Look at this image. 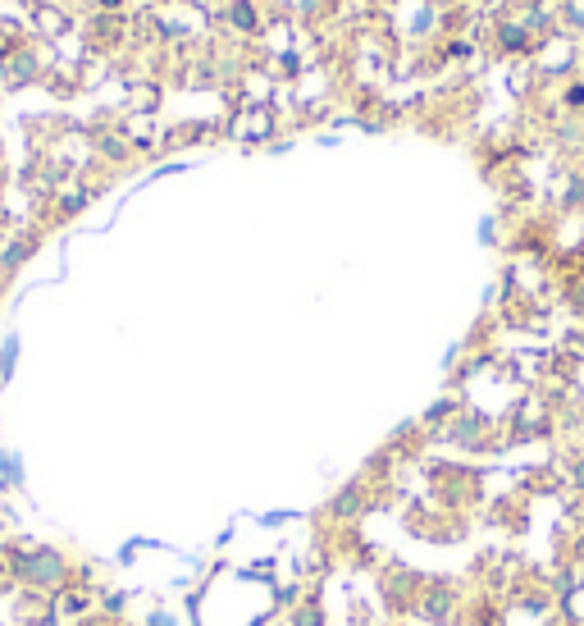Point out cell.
Wrapping results in <instances>:
<instances>
[{
    "instance_id": "cell-1",
    "label": "cell",
    "mask_w": 584,
    "mask_h": 626,
    "mask_svg": "<svg viewBox=\"0 0 584 626\" xmlns=\"http://www.w3.org/2000/svg\"><path fill=\"white\" fill-rule=\"evenodd\" d=\"M411 613L420 622H430V626H457L461 622V595L452 591L448 581H424L420 591H416Z\"/></svg>"
},
{
    "instance_id": "cell-12",
    "label": "cell",
    "mask_w": 584,
    "mask_h": 626,
    "mask_svg": "<svg viewBox=\"0 0 584 626\" xmlns=\"http://www.w3.org/2000/svg\"><path fill=\"white\" fill-rule=\"evenodd\" d=\"M452 417H457V398H443V402H434V408L424 412V425H443Z\"/></svg>"
},
{
    "instance_id": "cell-15",
    "label": "cell",
    "mask_w": 584,
    "mask_h": 626,
    "mask_svg": "<svg viewBox=\"0 0 584 626\" xmlns=\"http://www.w3.org/2000/svg\"><path fill=\"white\" fill-rule=\"evenodd\" d=\"M284 522H297V512H265L260 526H284Z\"/></svg>"
},
{
    "instance_id": "cell-4",
    "label": "cell",
    "mask_w": 584,
    "mask_h": 626,
    "mask_svg": "<svg viewBox=\"0 0 584 626\" xmlns=\"http://www.w3.org/2000/svg\"><path fill=\"white\" fill-rule=\"evenodd\" d=\"M443 439H448V444H457V449H465V453H480V449H484V417L457 412V417L448 421Z\"/></svg>"
},
{
    "instance_id": "cell-13",
    "label": "cell",
    "mask_w": 584,
    "mask_h": 626,
    "mask_svg": "<svg viewBox=\"0 0 584 626\" xmlns=\"http://www.w3.org/2000/svg\"><path fill=\"white\" fill-rule=\"evenodd\" d=\"M14 357H19V339H10L6 352H0V376H10V371H14Z\"/></svg>"
},
{
    "instance_id": "cell-11",
    "label": "cell",
    "mask_w": 584,
    "mask_h": 626,
    "mask_svg": "<svg viewBox=\"0 0 584 626\" xmlns=\"http://www.w3.org/2000/svg\"><path fill=\"white\" fill-rule=\"evenodd\" d=\"M88 202H92V193H88V188H69V193L60 197V215H78Z\"/></svg>"
},
{
    "instance_id": "cell-2",
    "label": "cell",
    "mask_w": 584,
    "mask_h": 626,
    "mask_svg": "<svg viewBox=\"0 0 584 626\" xmlns=\"http://www.w3.org/2000/svg\"><path fill=\"white\" fill-rule=\"evenodd\" d=\"M370 512V485H342L329 503H325V517L334 522V526H352V522H361Z\"/></svg>"
},
{
    "instance_id": "cell-3",
    "label": "cell",
    "mask_w": 584,
    "mask_h": 626,
    "mask_svg": "<svg viewBox=\"0 0 584 626\" xmlns=\"http://www.w3.org/2000/svg\"><path fill=\"white\" fill-rule=\"evenodd\" d=\"M0 73H6V88H28L47 73V60L37 55V47H14L10 55H0Z\"/></svg>"
},
{
    "instance_id": "cell-6",
    "label": "cell",
    "mask_w": 584,
    "mask_h": 626,
    "mask_svg": "<svg viewBox=\"0 0 584 626\" xmlns=\"http://www.w3.org/2000/svg\"><path fill=\"white\" fill-rule=\"evenodd\" d=\"M284 626H329V613L320 608V599H316V595H306L297 608H288Z\"/></svg>"
},
{
    "instance_id": "cell-5",
    "label": "cell",
    "mask_w": 584,
    "mask_h": 626,
    "mask_svg": "<svg viewBox=\"0 0 584 626\" xmlns=\"http://www.w3.org/2000/svg\"><path fill=\"white\" fill-rule=\"evenodd\" d=\"M32 23H37V37H47V42H55V37L69 32V14L60 6H37L32 10Z\"/></svg>"
},
{
    "instance_id": "cell-16",
    "label": "cell",
    "mask_w": 584,
    "mask_h": 626,
    "mask_svg": "<svg viewBox=\"0 0 584 626\" xmlns=\"http://www.w3.org/2000/svg\"><path fill=\"white\" fill-rule=\"evenodd\" d=\"M566 105H571V110L584 105V83H571V88H566Z\"/></svg>"
},
{
    "instance_id": "cell-8",
    "label": "cell",
    "mask_w": 584,
    "mask_h": 626,
    "mask_svg": "<svg viewBox=\"0 0 584 626\" xmlns=\"http://www.w3.org/2000/svg\"><path fill=\"white\" fill-rule=\"evenodd\" d=\"M498 47L502 51H530V28L521 19H508V23H498Z\"/></svg>"
},
{
    "instance_id": "cell-9",
    "label": "cell",
    "mask_w": 584,
    "mask_h": 626,
    "mask_svg": "<svg viewBox=\"0 0 584 626\" xmlns=\"http://www.w3.org/2000/svg\"><path fill=\"white\" fill-rule=\"evenodd\" d=\"M28 576H32V581H42V585H55V581L64 576V563H60L55 554H32Z\"/></svg>"
},
{
    "instance_id": "cell-17",
    "label": "cell",
    "mask_w": 584,
    "mask_h": 626,
    "mask_svg": "<svg viewBox=\"0 0 584 626\" xmlns=\"http://www.w3.org/2000/svg\"><path fill=\"white\" fill-rule=\"evenodd\" d=\"M146 626H178V622H174V613H151Z\"/></svg>"
},
{
    "instance_id": "cell-19",
    "label": "cell",
    "mask_w": 584,
    "mask_h": 626,
    "mask_svg": "<svg viewBox=\"0 0 584 626\" xmlns=\"http://www.w3.org/2000/svg\"><path fill=\"white\" fill-rule=\"evenodd\" d=\"M0 188H6V174H0Z\"/></svg>"
},
{
    "instance_id": "cell-7",
    "label": "cell",
    "mask_w": 584,
    "mask_h": 626,
    "mask_svg": "<svg viewBox=\"0 0 584 626\" xmlns=\"http://www.w3.org/2000/svg\"><path fill=\"white\" fill-rule=\"evenodd\" d=\"M32 252H37V234H19V238H10V247L0 252V270H6V275L19 270Z\"/></svg>"
},
{
    "instance_id": "cell-18",
    "label": "cell",
    "mask_w": 584,
    "mask_h": 626,
    "mask_svg": "<svg viewBox=\"0 0 584 626\" xmlns=\"http://www.w3.org/2000/svg\"><path fill=\"white\" fill-rule=\"evenodd\" d=\"M543 626H549V622H543ZM553 626H571V622H553Z\"/></svg>"
},
{
    "instance_id": "cell-10",
    "label": "cell",
    "mask_w": 584,
    "mask_h": 626,
    "mask_svg": "<svg viewBox=\"0 0 584 626\" xmlns=\"http://www.w3.org/2000/svg\"><path fill=\"white\" fill-rule=\"evenodd\" d=\"M228 23L238 28V32H256L260 28V14H256L252 0H228Z\"/></svg>"
},
{
    "instance_id": "cell-14",
    "label": "cell",
    "mask_w": 584,
    "mask_h": 626,
    "mask_svg": "<svg viewBox=\"0 0 584 626\" xmlns=\"http://www.w3.org/2000/svg\"><path fill=\"white\" fill-rule=\"evenodd\" d=\"M571 490H580V494H584V453L571 462Z\"/></svg>"
}]
</instances>
